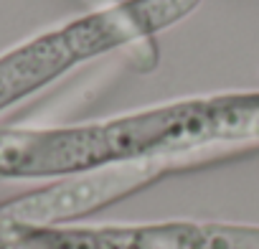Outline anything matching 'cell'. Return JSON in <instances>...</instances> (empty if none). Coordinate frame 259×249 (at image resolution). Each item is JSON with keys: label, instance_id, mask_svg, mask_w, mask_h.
<instances>
[{"label": "cell", "instance_id": "5", "mask_svg": "<svg viewBox=\"0 0 259 249\" xmlns=\"http://www.w3.org/2000/svg\"><path fill=\"white\" fill-rule=\"evenodd\" d=\"M188 249H259V226L229 221H191Z\"/></svg>", "mask_w": 259, "mask_h": 249}, {"label": "cell", "instance_id": "3", "mask_svg": "<svg viewBox=\"0 0 259 249\" xmlns=\"http://www.w3.org/2000/svg\"><path fill=\"white\" fill-rule=\"evenodd\" d=\"M94 59L79 21L41 33L0 56V112L44 89L71 66Z\"/></svg>", "mask_w": 259, "mask_h": 249}, {"label": "cell", "instance_id": "2", "mask_svg": "<svg viewBox=\"0 0 259 249\" xmlns=\"http://www.w3.org/2000/svg\"><path fill=\"white\" fill-rule=\"evenodd\" d=\"M221 155H229V150L143 158L56 178L44 188L28 191L18 198L0 203V216L26 226H69L87 214H94L114 201H122L153 186L168 173H178L183 168H193Z\"/></svg>", "mask_w": 259, "mask_h": 249}, {"label": "cell", "instance_id": "1", "mask_svg": "<svg viewBox=\"0 0 259 249\" xmlns=\"http://www.w3.org/2000/svg\"><path fill=\"white\" fill-rule=\"evenodd\" d=\"M259 145V92L183 99L69 128H0V178H66L114 163Z\"/></svg>", "mask_w": 259, "mask_h": 249}, {"label": "cell", "instance_id": "4", "mask_svg": "<svg viewBox=\"0 0 259 249\" xmlns=\"http://www.w3.org/2000/svg\"><path fill=\"white\" fill-rule=\"evenodd\" d=\"M201 0H122L117 6L81 16V26L94 56L143 44L153 33L183 21Z\"/></svg>", "mask_w": 259, "mask_h": 249}]
</instances>
